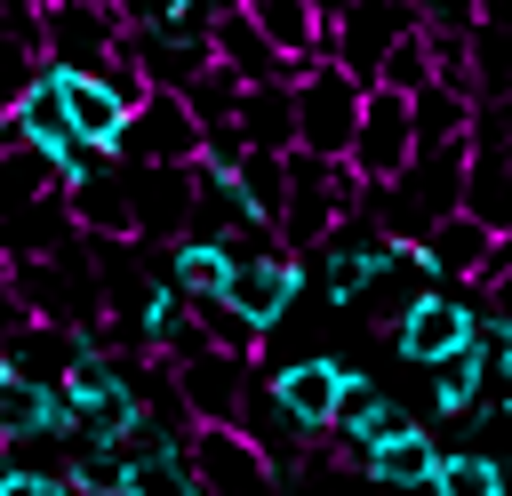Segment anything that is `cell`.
<instances>
[{"label": "cell", "mask_w": 512, "mask_h": 496, "mask_svg": "<svg viewBox=\"0 0 512 496\" xmlns=\"http://www.w3.org/2000/svg\"><path fill=\"white\" fill-rule=\"evenodd\" d=\"M472 24H504L512 32V0H472Z\"/></svg>", "instance_id": "cell-27"}, {"label": "cell", "mask_w": 512, "mask_h": 496, "mask_svg": "<svg viewBox=\"0 0 512 496\" xmlns=\"http://www.w3.org/2000/svg\"><path fill=\"white\" fill-rule=\"evenodd\" d=\"M408 120H416V144H464L472 136V96L464 80H416L408 88Z\"/></svg>", "instance_id": "cell-18"}, {"label": "cell", "mask_w": 512, "mask_h": 496, "mask_svg": "<svg viewBox=\"0 0 512 496\" xmlns=\"http://www.w3.org/2000/svg\"><path fill=\"white\" fill-rule=\"evenodd\" d=\"M376 80H384V88H416V80H432V40L408 24V32L376 56Z\"/></svg>", "instance_id": "cell-25"}, {"label": "cell", "mask_w": 512, "mask_h": 496, "mask_svg": "<svg viewBox=\"0 0 512 496\" xmlns=\"http://www.w3.org/2000/svg\"><path fill=\"white\" fill-rule=\"evenodd\" d=\"M416 248L432 256V272H440V280H456V288H472V272L488 264V248H496V232H488L480 216H464V208H448V216H432V224L416 232Z\"/></svg>", "instance_id": "cell-15"}, {"label": "cell", "mask_w": 512, "mask_h": 496, "mask_svg": "<svg viewBox=\"0 0 512 496\" xmlns=\"http://www.w3.org/2000/svg\"><path fill=\"white\" fill-rule=\"evenodd\" d=\"M64 208H72V224H80L88 240H104V232L136 240V224H128V184H120V160H112V168H96V176H80V184H64Z\"/></svg>", "instance_id": "cell-19"}, {"label": "cell", "mask_w": 512, "mask_h": 496, "mask_svg": "<svg viewBox=\"0 0 512 496\" xmlns=\"http://www.w3.org/2000/svg\"><path fill=\"white\" fill-rule=\"evenodd\" d=\"M232 192H240V208H248L256 224H272V216H280V192H288V176H280V152H256V144H240V160H232Z\"/></svg>", "instance_id": "cell-24"}, {"label": "cell", "mask_w": 512, "mask_h": 496, "mask_svg": "<svg viewBox=\"0 0 512 496\" xmlns=\"http://www.w3.org/2000/svg\"><path fill=\"white\" fill-rule=\"evenodd\" d=\"M488 360H496V344H488V336H472V344H456L448 360H432V408H440V416H472Z\"/></svg>", "instance_id": "cell-22"}, {"label": "cell", "mask_w": 512, "mask_h": 496, "mask_svg": "<svg viewBox=\"0 0 512 496\" xmlns=\"http://www.w3.org/2000/svg\"><path fill=\"white\" fill-rule=\"evenodd\" d=\"M168 384H176V400H184L192 424H232L240 400H248V384H256V368H248V352L192 336V344L168 352Z\"/></svg>", "instance_id": "cell-3"}, {"label": "cell", "mask_w": 512, "mask_h": 496, "mask_svg": "<svg viewBox=\"0 0 512 496\" xmlns=\"http://www.w3.org/2000/svg\"><path fill=\"white\" fill-rule=\"evenodd\" d=\"M416 152V120H408V88H384L368 80L360 88V120H352V144H344V168L360 184H392Z\"/></svg>", "instance_id": "cell-4"}, {"label": "cell", "mask_w": 512, "mask_h": 496, "mask_svg": "<svg viewBox=\"0 0 512 496\" xmlns=\"http://www.w3.org/2000/svg\"><path fill=\"white\" fill-rule=\"evenodd\" d=\"M120 184H128V224L144 240L192 232V160H120Z\"/></svg>", "instance_id": "cell-8"}, {"label": "cell", "mask_w": 512, "mask_h": 496, "mask_svg": "<svg viewBox=\"0 0 512 496\" xmlns=\"http://www.w3.org/2000/svg\"><path fill=\"white\" fill-rule=\"evenodd\" d=\"M432 496H504L512 488V472L488 456V448H456V456H440L432 464V480H424Z\"/></svg>", "instance_id": "cell-23"}, {"label": "cell", "mask_w": 512, "mask_h": 496, "mask_svg": "<svg viewBox=\"0 0 512 496\" xmlns=\"http://www.w3.org/2000/svg\"><path fill=\"white\" fill-rule=\"evenodd\" d=\"M56 96H64V128H72L80 144H104V152L120 144V120H128V104H136V96L112 88L104 72H64V64H56Z\"/></svg>", "instance_id": "cell-12"}, {"label": "cell", "mask_w": 512, "mask_h": 496, "mask_svg": "<svg viewBox=\"0 0 512 496\" xmlns=\"http://www.w3.org/2000/svg\"><path fill=\"white\" fill-rule=\"evenodd\" d=\"M344 376H352L344 360H328V352H304V360H288V368H280L264 392L280 400V416H288L296 432H312V440H320V432L336 424V392H344Z\"/></svg>", "instance_id": "cell-11"}, {"label": "cell", "mask_w": 512, "mask_h": 496, "mask_svg": "<svg viewBox=\"0 0 512 496\" xmlns=\"http://www.w3.org/2000/svg\"><path fill=\"white\" fill-rule=\"evenodd\" d=\"M464 216H480L488 232H512V136L496 120L472 112V136H464Z\"/></svg>", "instance_id": "cell-10"}, {"label": "cell", "mask_w": 512, "mask_h": 496, "mask_svg": "<svg viewBox=\"0 0 512 496\" xmlns=\"http://www.w3.org/2000/svg\"><path fill=\"white\" fill-rule=\"evenodd\" d=\"M312 8H320V16H336V0H312Z\"/></svg>", "instance_id": "cell-29"}, {"label": "cell", "mask_w": 512, "mask_h": 496, "mask_svg": "<svg viewBox=\"0 0 512 496\" xmlns=\"http://www.w3.org/2000/svg\"><path fill=\"white\" fill-rule=\"evenodd\" d=\"M208 56L232 72V80H288V64L272 56V40L248 24V8L240 0H216V16H208Z\"/></svg>", "instance_id": "cell-13"}, {"label": "cell", "mask_w": 512, "mask_h": 496, "mask_svg": "<svg viewBox=\"0 0 512 496\" xmlns=\"http://www.w3.org/2000/svg\"><path fill=\"white\" fill-rule=\"evenodd\" d=\"M112 160H200V120L184 112L176 88H144L120 120V144Z\"/></svg>", "instance_id": "cell-9"}, {"label": "cell", "mask_w": 512, "mask_h": 496, "mask_svg": "<svg viewBox=\"0 0 512 496\" xmlns=\"http://www.w3.org/2000/svg\"><path fill=\"white\" fill-rule=\"evenodd\" d=\"M432 464H440V448L408 424V432H392V440H376V448L360 456V480H376V488H424Z\"/></svg>", "instance_id": "cell-21"}, {"label": "cell", "mask_w": 512, "mask_h": 496, "mask_svg": "<svg viewBox=\"0 0 512 496\" xmlns=\"http://www.w3.org/2000/svg\"><path fill=\"white\" fill-rule=\"evenodd\" d=\"M0 496H80L64 472H48V464H8L0 472Z\"/></svg>", "instance_id": "cell-26"}, {"label": "cell", "mask_w": 512, "mask_h": 496, "mask_svg": "<svg viewBox=\"0 0 512 496\" xmlns=\"http://www.w3.org/2000/svg\"><path fill=\"white\" fill-rule=\"evenodd\" d=\"M32 24H40V64H64V72H104L112 48L128 40L112 0H40Z\"/></svg>", "instance_id": "cell-5"}, {"label": "cell", "mask_w": 512, "mask_h": 496, "mask_svg": "<svg viewBox=\"0 0 512 496\" xmlns=\"http://www.w3.org/2000/svg\"><path fill=\"white\" fill-rule=\"evenodd\" d=\"M496 360H504V392H496V408H504V416H512V344H504V352H496Z\"/></svg>", "instance_id": "cell-28"}, {"label": "cell", "mask_w": 512, "mask_h": 496, "mask_svg": "<svg viewBox=\"0 0 512 496\" xmlns=\"http://www.w3.org/2000/svg\"><path fill=\"white\" fill-rule=\"evenodd\" d=\"M232 256H240V248H232V240H216V232H176L168 272H160V280L192 304V296H216V288L232 280Z\"/></svg>", "instance_id": "cell-17"}, {"label": "cell", "mask_w": 512, "mask_h": 496, "mask_svg": "<svg viewBox=\"0 0 512 496\" xmlns=\"http://www.w3.org/2000/svg\"><path fill=\"white\" fill-rule=\"evenodd\" d=\"M280 176H288V192H280V216H272V232L288 240V248H312L352 200H360V176L344 168V160H320V152H304V144H288L280 152Z\"/></svg>", "instance_id": "cell-2"}, {"label": "cell", "mask_w": 512, "mask_h": 496, "mask_svg": "<svg viewBox=\"0 0 512 496\" xmlns=\"http://www.w3.org/2000/svg\"><path fill=\"white\" fill-rule=\"evenodd\" d=\"M112 496H200V480H192V464H184V440H152V448L120 456Z\"/></svg>", "instance_id": "cell-20"}, {"label": "cell", "mask_w": 512, "mask_h": 496, "mask_svg": "<svg viewBox=\"0 0 512 496\" xmlns=\"http://www.w3.org/2000/svg\"><path fill=\"white\" fill-rule=\"evenodd\" d=\"M232 136L256 144V152H288V144H296L288 80H240V96H232Z\"/></svg>", "instance_id": "cell-16"}, {"label": "cell", "mask_w": 512, "mask_h": 496, "mask_svg": "<svg viewBox=\"0 0 512 496\" xmlns=\"http://www.w3.org/2000/svg\"><path fill=\"white\" fill-rule=\"evenodd\" d=\"M184 464L200 480V496H280V464L240 432V424H192L184 432Z\"/></svg>", "instance_id": "cell-6"}, {"label": "cell", "mask_w": 512, "mask_h": 496, "mask_svg": "<svg viewBox=\"0 0 512 496\" xmlns=\"http://www.w3.org/2000/svg\"><path fill=\"white\" fill-rule=\"evenodd\" d=\"M360 88H368V80H352L336 56L296 64V72H288V120H296V144L320 152V160H344L352 120H360Z\"/></svg>", "instance_id": "cell-1"}, {"label": "cell", "mask_w": 512, "mask_h": 496, "mask_svg": "<svg viewBox=\"0 0 512 496\" xmlns=\"http://www.w3.org/2000/svg\"><path fill=\"white\" fill-rule=\"evenodd\" d=\"M472 336H480V312H472V296H464L456 280H432V288L392 320V344H400V360H416V368L448 360V352L472 344Z\"/></svg>", "instance_id": "cell-7"}, {"label": "cell", "mask_w": 512, "mask_h": 496, "mask_svg": "<svg viewBox=\"0 0 512 496\" xmlns=\"http://www.w3.org/2000/svg\"><path fill=\"white\" fill-rule=\"evenodd\" d=\"M248 8V24L272 40V56L296 72V64H312V56H328V16L312 8V0H240Z\"/></svg>", "instance_id": "cell-14"}]
</instances>
